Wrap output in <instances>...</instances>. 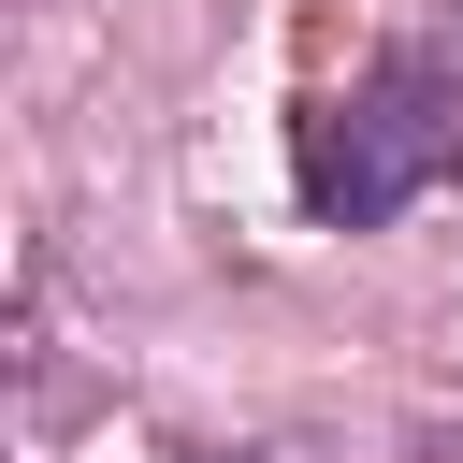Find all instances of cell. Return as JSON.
Returning a JSON list of instances; mask_svg holds the SVG:
<instances>
[{"label": "cell", "mask_w": 463, "mask_h": 463, "mask_svg": "<svg viewBox=\"0 0 463 463\" xmlns=\"http://www.w3.org/2000/svg\"><path fill=\"white\" fill-rule=\"evenodd\" d=\"M449 159H463V87H449L434 58H376L362 101H318V116H304V203H318L333 232L405 217Z\"/></svg>", "instance_id": "1"}, {"label": "cell", "mask_w": 463, "mask_h": 463, "mask_svg": "<svg viewBox=\"0 0 463 463\" xmlns=\"http://www.w3.org/2000/svg\"><path fill=\"white\" fill-rule=\"evenodd\" d=\"M217 463H318V449H217Z\"/></svg>", "instance_id": "2"}, {"label": "cell", "mask_w": 463, "mask_h": 463, "mask_svg": "<svg viewBox=\"0 0 463 463\" xmlns=\"http://www.w3.org/2000/svg\"><path fill=\"white\" fill-rule=\"evenodd\" d=\"M449 43H463V0H449Z\"/></svg>", "instance_id": "3"}]
</instances>
